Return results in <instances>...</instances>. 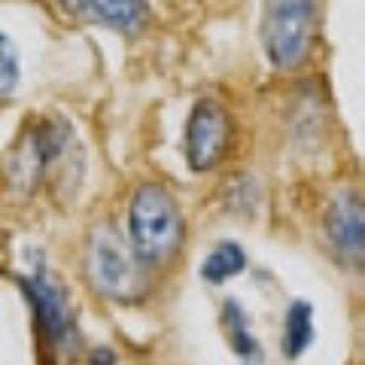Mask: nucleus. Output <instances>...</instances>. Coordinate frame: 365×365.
Masks as SVG:
<instances>
[{
	"label": "nucleus",
	"instance_id": "7ed1b4c3",
	"mask_svg": "<svg viewBox=\"0 0 365 365\" xmlns=\"http://www.w3.org/2000/svg\"><path fill=\"white\" fill-rule=\"evenodd\" d=\"M314 28V6L287 0V4H271L265 21H262V40H265L268 58L277 67H295L311 43Z\"/></svg>",
	"mask_w": 365,
	"mask_h": 365
},
{
	"label": "nucleus",
	"instance_id": "f257e3e1",
	"mask_svg": "<svg viewBox=\"0 0 365 365\" xmlns=\"http://www.w3.org/2000/svg\"><path fill=\"white\" fill-rule=\"evenodd\" d=\"M182 241V220L174 195L158 186L143 182L134 192L128 207V247L140 265H162L177 253Z\"/></svg>",
	"mask_w": 365,
	"mask_h": 365
},
{
	"label": "nucleus",
	"instance_id": "9d476101",
	"mask_svg": "<svg viewBox=\"0 0 365 365\" xmlns=\"http://www.w3.org/2000/svg\"><path fill=\"white\" fill-rule=\"evenodd\" d=\"M225 319H228V335H232V347L237 356L244 359H259V341L247 332V317L244 311L237 307V302H225Z\"/></svg>",
	"mask_w": 365,
	"mask_h": 365
},
{
	"label": "nucleus",
	"instance_id": "9b49d317",
	"mask_svg": "<svg viewBox=\"0 0 365 365\" xmlns=\"http://www.w3.org/2000/svg\"><path fill=\"white\" fill-rule=\"evenodd\" d=\"M16 83H19V49L6 34H0V95L13 91Z\"/></svg>",
	"mask_w": 365,
	"mask_h": 365
},
{
	"label": "nucleus",
	"instance_id": "20e7f679",
	"mask_svg": "<svg viewBox=\"0 0 365 365\" xmlns=\"http://www.w3.org/2000/svg\"><path fill=\"white\" fill-rule=\"evenodd\" d=\"M228 146V116L216 101H198L186 122V162L192 170H207Z\"/></svg>",
	"mask_w": 365,
	"mask_h": 365
},
{
	"label": "nucleus",
	"instance_id": "1a4fd4ad",
	"mask_svg": "<svg viewBox=\"0 0 365 365\" xmlns=\"http://www.w3.org/2000/svg\"><path fill=\"white\" fill-rule=\"evenodd\" d=\"M314 344V307L307 302H292L287 311V332H283V347L287 356H302Z\"/></svg>",
	"mask_w": 365,
	"mask_h": 365
},
{
	"label": "nucleus",
	"instance_id": "6e6552de",
	"mask_svg": "<svg viewBox=\"0 0 365 365\" xmlns=\"http://www.w3.org/2000/svg\"><path fill=\"white\" fill-rule=\"evenodd\" d=\"M247 265V253L241 244L235 241H222L210 250V256L201 262V277L207 283H225L228 277L241 274Z\"/></svg>",
	"mask_w": 365,
	"mask_h": 365
},
{
	"label": "nucleus",
	"instance_id": "423d86ee",
	"mask_svg": "<svg viewBox=\"0 0 365 365\" xmlns=\"http://www.w3.org/2000/svg\"><path fill=\"white\" fill-rule=\"evenodd\" d=\"M326 228L332 244L344 256L359 259L362 256V207L353 195H341L326 216Z\"/></svg>",
	"mask_w": 365,
	"mask_h": 365
},
{
	"label": "nucleus",
	"instance_id": "39448f33",
	"mask_svg": "<svg viewBox=\"0 0 365 365\" xmlns=\"http://www.w3.org/2000/svg\"><path fill=\"white\" fill-rule=\"evenodd\" d=\"M21 287H25L34 311H37L40 326L46 329V335L55 338L58 344H64V341L73 335V317H71V304H67L64 292L55 287L46 274L25 277V280H21Z\"/></svg>",
	"mask_w": 365,
	"mask_h": 365
},
{
	"label": "nucleus",
	"instance_id": "f03ea898",
	"mask_svg": "<svg viewBox=\"0 0 365 365\" xmlns=\"http://www.w3.org/2000/svg\"><path fill=\"white\" fill-rule=\"evenodd\" d=\"M88 271L95 287L119 302H131L143 289V265L116 228H98L88 244Z\"/></svg>",
	"mask_w": 365,
	"mask_h": 365
},
{
	"label": "nucleus",
	"instance_id": "0eeeda50",
	"mask_svg": "<svg viewBox=\"0 0 365 365\" xmlns=\"http://www.w3.org/2000/svg\"><path fill=\"white\" fill-rule=\"evenodd\" d=\"M73 9H79L88 19H98L104 25L125 28V31L137 28L146 19V4H134V0H113V4H95V0H88V4H73Z\"/></svg>",
	"mask_w": 365,
	"mask_h": 365
}]
</instances>
